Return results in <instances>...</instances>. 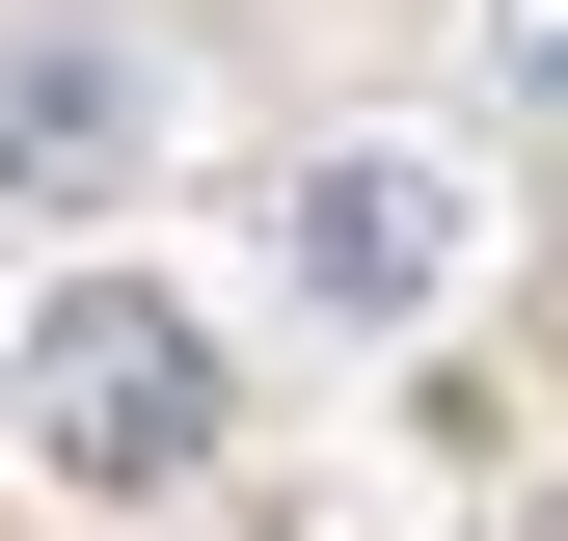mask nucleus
<instances>
[{"label":"nucleus","mask_w":568,"mask_h":541,"mask_svg":"<svg viewBox=\"0 0 568 541\" xmlns=\"http://www.w3.org/2000/svg\"><path fill=\"white\" fill-rule=\"evenodd\" d=\"M28 460L54 488H190L217 460V325L190 298H135V270H82V298H28Z\"/></svg>","instance_id":"f257e3e1"},{"label":"nucleus","mask_w":568,"mask_h":541,"mask_svg":"<svg viewBox=\"0 0 568 541\" xmlns=\"http://www.w3.org/2000/svg\"><path fill=\"white\" fill-rule=\"evenodd\" d=\"M434 270H460V190H434V163H379V135L298 163V298H325V325H406Z\"/></svg>","instance_id":"f03ea898"},{"label":"nucleus","mask_w":568,"mask_h":541,"mask_svg":"<svg viewBox=\"0 0 568 541\" xmlns=\"http://www.w3.org/2000/svg\"><path fill=\"white\" fill-rule=\"evenodd\" d=\"M0 190H135V54H0Z\"/></svg>","instance_id":"7ed1b4c3"},{"label":"nucleus","mask_w":568,"mask_h":541,"mask_svg":"<svg viewBox=\"0 0 568 541\" xmlns=\"http://www.w3.org/2000/svg\"><path fill=\"white\" fill-rule=\"evenodd\" d=\"M515 109H541V135H568V0H515Z\"/></svg>","instance_id":"20e7f679"}]
</instances>
